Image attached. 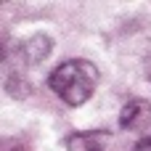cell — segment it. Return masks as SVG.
<instances>
[{
    "label": "cell",
    "instance_id": "6da1fadb",
    "mask_svg": "<svg viewBox=\"0 0 151 151\" xmlns=\"http://www.w3.org/2000/svg\"><path fill=\"white\" fill-rule=\"evenodd\" d=\"M48 82L66 106H82L98 88V69L88 58H69L50 72Z\"/></svg>",
    "mask_w": 151,
    "mask_h": 151
},
{
    "label": "cell",
    "instance_id": "7a4b0ae2",
    "mask_svg": "<svg viewBox=\"0 0 151 151\" xmlns=\"http://www.w3.org/2000/svg\"><path fill=\"white\" fill-rule=\"evenodd\" d=\"M111 133L106 130H88V133H74L66 138V151H111Z\"/></svg>",
    "mask_w": 151,
    "mask_h": 151
},
{
    "label": "cell",
    "instance_id": "3957f363",
    "mask_svg": "<svg viewBox=\"0 0 151 151\" xmlns=\"http://www.w3.org/2000/svg\"><path fill=\"white\" fill-rule=\"evenodd\" d=\"M50 50H53V42H50L48 35H32V37H27V40L21 42L19 56H21L24 64L35 66V64H42V61L48 58Z\"/></svg>",
    "mask_w": 151,
    "mask_h": 151
},
{
    "label": "cell",
    "instance_id": "277c9868",
    "mask_svg": "<svg viewBox=\"0 0 151 151\" xmlns=\"http://www.w3.org/2000/svg\"><path fill=\"white\" fill-rule=\"evenodd\" d=\"M149 114V104L146 101H127L125 104V109L119 111V125L125 127V130H133V127H138L141 125V119Z\"/></svg>",
    "mask_w": 151,
    "mask_h": 151
},
{
    "label": "cell",
    "instance_id": "5b68a950",
    "mask_svg": "<svg viewBox=\"0 0 151 151\" xmlns=\"http://www.w3.org/2000/svg\"><path fill=\"white\" fill-rule=\"evenodd\" d=\"M133 151H151V135L141 138V141L135 143V149H133Z\"/></svg>",
    "mask_w": 151,
    "mask_h": 151
},
{
    "label": "cell",
    "instance_id": "8992f818",
    "mask_svg": "<svg viewBox=\"0 0 151 151\" xmlns=\"http://www.w3.org/2000/svg\"><path fill=\"white\" fill-rule=\"evenodd\" d=\"M0 58H3V40H0Z\"/></svg>",
    "mask_w": 151,
    "mask_h": 151
}]
</instances>
